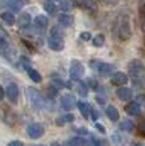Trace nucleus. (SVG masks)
Masks as SVG:
<instances>
[{
	"instance_id": "f257e3e1",
	"label": "nucleus",
	"mask_w": 145,
	"mask_h": 146,
	"mask_svg": "<svg viewBox=\"0 0 145 146\" xmlns=\"http://www.w3.org/2000/svg\"><path fill=\"white\" fill-rule=\"evenodd\" d=\"M116 33L120 41H129L131 37V23L129 15H121L116 24Z\"/></svg>"
},
{
	"instance_id": "f03ea898",
	"label": "nucleus",
	"mask_w": 145,
	"mask_h": 146,
	"mask_svg": "<svg viewBox=\"0 0 145 146\" xmlns=\"http://www.w3.org/2000/svg\"><path fill=\"white\" fill-rule=\"evenodd\" d=\"M65 46L64 42V32L60 29V27H54L51 29L49 37V47L52 51H61Z\"/></svg>"
},
{
	"instance_id": "7ed1b4c3",
	"label": "nucleus",
	"mask_w": 145,
	"mask_h": 146,
	"mask_svg": "<svg viewBox=\"0 0 145 146\" xmlns=\"http://www.w3.org/2000/svg\"><path fill=\"white\" fill-rule=\"evenodd\" d=\"M26 95H27V98H28V100L36 107V108L43 109V108H47V107H49V103L42 98V95H41L40 92H38L36 88H33V86H28V88L26 89Z\"/></svg>"
},
{
	"instance_id": "20e7f679",
	"label": "nucleus",
	"mask_w": 145,
	"mask_h": 146,
	"mask_svg": "<svg viewBox=\"0 0 145 146\" xmlns=\"http://www.w3.org/2000/svg\"><path fill=\"white\" fill-rule=\"evenodd\" d=\"M127 67H129V71H130L131 76L135 78V79H139V78H141V75H143L144 71H145L144 64L141 62V61H139V60L130 61L129 65H127Z\"/></svg>"
},
{
	"instance_id": "39448f33",
	"label": "nucleus",
	"mask_w": 145,
	"mask_h": 146,
	"mask_svg": "<svg viewBox=\"0 0 145 146\" xmlns=\"http://www.w3.org/2000/svg\"><path fill=\"white\" fill-rule=\"evenodd\" d=\"M5 94L7 98L12 104H17L18 103V98H19V88L15 83H9L5 88Z\"/></svg>"
},
{
	"instance_id": "423d86ee",
	"label": "nucleus",
	"mask_w": 145,
	"mask_h": 146,
	"mask_svg": "<svg viewBox=\"0 0 145 146\" xmlns=\"http://www.w3.org/2000/svg\"><path fill=\"white\" fill-rule=\"evenodd\" d=\"M84 74V66L78 60H72L70 64V78L71 80H79Z\"/></svg>"
},
{
	"instance_id": "0eeeda50",
	"label": "nucleus",
	"mask_w": 145,
	"mask_h": 146,
	"mask_svg": "<svg viewBox=\"0 0 145 146\" xmlns=\"http://www.w3.org/2000/svg\"><path fill=\"white\" fill-rule=\"evenodd\" d=\"M89 64H90V66L93 67L94 70H97V71H98L99 74H102V75H110L111 72H112V70H113V65L107 64V62H101V61L93 60V61H90Z\"/></svg>"
},
{
	"instance_id": "6e6552de",
	"label": "nucleus",
	"mask_w": 145,
	"mask_h": 146,
	"mask_svg": "<svg viewBox=\"0 0 145 146\" xmlns=\"http://www.w3.org/2000/svg\"><path fill=\"white\" fill-rule=\"evenodd\" d=\"M45 133V127L40 123H32L27 127V135L31 139H40Z\"/></svg>"
},
{
	"instance_id": "1a4fd4ad",
	"label": "nucleus",
	"mask_w": 145,
	"mask_h": 146,
	"mask_svg": "<svg viewBox=\"0 0 145 146\" xmlns=\"http://www.w3.org/2000/svg\"><path fill=\"white\" fill-rule=\"evenodd\" d=\"M76 5L89 13H96L98 10V5L94 0H75Z\"/></svg>"
},
{
	"instance_id": "9d476101",
	"label": "nucleus",
	"mask_w": 145,
	"mask_h": 146,
	"mask_svg": "<svg viewBox=\"0 0 145 146\" xmlns=\"http://www.w3.org/2000/svg\"><path fill=\"white\" fill-rule=\"evenodd\" d=\"M61 106L65 111H71L75 106H76V99L72 94H65L61 98Z\"/></svg>"
},
{
	"instance_id": "9b49d317",
	"label": "nucleus",
	"mask_w": 145,
	"mask_h": 146,
	"mask_svg": "<svg viewBox=\"0 0 145 146\" xmlns=\"http://www.w3.org/2000/svg\"><path fill=\"white\" fill-rule=\"evenodd\" d=\"M127 81H129V78H127V75L125 74V72H122V71L115 72V74L112 75V78H111V83H112L113 85H116V86L125 85Z\"/></svg>"
},
{
	"instance_id": "f8f14e48",
	"label": "nucleus",
	"mask_w": 145,
	"mask_h": 146,
	"mask_svg": "<svg viewBox=\"0 0 145 146\" xmlns=\"http://www.w3.org/2000/svg\"><path fill=\"white\" fill-rule=\"evenodd\" d=\"M125 111L129 116H132V117H138L140 116L141 113V106L139 104L138 102H130L125 106Z\"/></svg>"
},
{
	"instance_id": "ddd939ff",
	"label": "nucleus",
	"mask_w": 145,
	"mask_h": 146,
	"mask_svg": "<svg viewBox=\"0 0 145 146\" xmlns=\"http://www.w3.org/2000/svg\"><path fill=\"white\" fill-rule=\"evenodd\" d=\"M47 24H49V19H47V17H45V15H37L36 17V19H35V26H36V29L40 33H42L46 31V28H47Z\"/></svg>"
},
{
	"instance_id": "4468645a",
	"label": "nucleus",
	"mask_w": 145,
	"mask_h": 146,
	"mask_svg": "<svg viewBox=\"0 0 145 146\" xmlns=\"http://www.w3.org/2000/svg\"><path fill=\"white\" fill-rule=\"evenodd\" d=\"M116 95L121 100H129V99L132 98V90H131L130 88H125V86H122V88H118L116 90Z\"/></svg>"
},
{
	"instance_id": "2eb2a0df",
	"label": "nucleus",
	"mask_w": 145,
	"mask_h": 146,
	"mask_svg": "<svg viewBox=\"0 0 145 146\" xmlns=\"http://www.w3.org/2000/svg\"><path fill=\"white\" fill-rule=\"evenodd\" d=\"M106 114H107V117L112 121V122H117L120 118L118 111H117V108L113 106H108L107 108H106Z\"/></svg>"
},
{
	"instance_id": "dca6fc26",
	"label": "nucleus",
	"mask_w": 145,
	"mask_h": 146,
	"mask_svg": "<svg viewBox=\"0 0 145 146\" xmlns=\"http://www.w3.org/2000/svg\"><path fill=\"white\" fill-rule=\"evenodd\" d=\"M78 108H79V112L82 113V116L84 118H89V116L92 113V108L87 102H79L78 103Z\"/></svg>"
},
{
	"instance_id": "f3484780",
	"label": "nucleus",
	"mask_w": 145,
	"mask_h": 146,
	"mask_svg": "<svg viewBox=\"0 0 145 146\" xmlns=\"http://www.w3.org/2000/svg\"><path fill=\"white\" fill-rule=\"evenodd\" d=\"M31 24V15L28 13H23L21 14V17L18 18V26L19 28H22V29H24V28L29 27Z\"/></svg>"
},
{
	"instance_id": "a211bd4d",
	"label": "nucleus",
	"mask_w": 145,
	"mask_h": 146,
	"mask_svg": "<svg viewBox=\"0 0 145 146\" xmlns=\"http://www.w3.org/2000/svg\"><path fill=\"white\" fill-rule=\"evenodd\" d=\"M59 23L63 27H70L74 23V18L71 15H68V14H61L59 17Z\"/></svg>"
},
{
	"instance_id": "6ab92c4d",
	"label": "nucleus",
	"mask_w": 145,
	"mask_h": 146,
	"mask_svg": "<svg viewBox=\"0 0 145 146\" xmlns=\"http://www.w3.org/2000/svg\"><path fill=\"white\" fill-rule=\"evenodd\" d=\"M26 4V0H9V8L13 12H19Z\"/></svg>"
},
{
	"instance_id": "aec40b11",
	"label": "nucleus",
	"mask_w": 145,
	"mask_h": 146,
	"mask_svg": "<svg viewBox=\"0 0 145 146\" xmlns=\"http://www.w3.org/2000/svg\"><path fill=\"white\" fill-rule=\"evenodd\" d=\"M27 72H28V76L32 81H35V83H37V84L42 81V76H41V74L37 71V70H35V69L31 67V69L27 70Z\"/></svg>"
},
{
	"instance_id": "412c9836",
	"label": "nucleus",
	"mask_w": 145,
	"mask_h": 146,
	"mask_svg": "<svg viewBox=\"0 0 145 146\" xmlns=\"http://www.w3.org/2000/svg\"><path fill=\"white\" fill-rule=\"evenodd\" d=\"M1 19L4 23H7L8 26H13V24L15 23V17L13 13L10 12H4L1 14Z\"/></svg>"
},
{
	"instance_id": "4be33fe9",
	"label": "nucleus",
	"mask_w": 145,
	"mask_h": 146,
	"mask_svg": "<svg viewBox=\"0 0 145 146\" xmlns=\"http://www.w3.org/2000/svg\"><path fill=\"white\" fill-rule=\"evenodd\" d=\"M120 128H121L122 131H126V132H132L134 128H135V125H134L132 121L125 119V121H122V122L120 123Z\"/></svg>"
},
{
	"instance_id": "5701e85b",
	"label": "nucleus",
	"mask_w": 145,
	"mask_h": 146,
	"mask_svg": "<svg viewBox=\"0 0 145 146\" xmlns=\"http://www.w3.org/2000/svg\"><path fill=\"white\" fill-rule=\"evenodd\" d=\"M75 117L72 114H65V116H60L59 118H56V125L57 126H63L65 123H70L74 121Z\"/></svg>"
},
{
	"instance_id": "b1692460",
	"label": "nucleus",
	"mask_w": 145,
	"mask_h": 146,
	"mask_svg": "<svg viewBox=\"0 0 145 146\" xmlns=\"http://www.w3.org/2000/svg\"><path fill=\"white\" fill-rule=\"evenodd\" d=\"M68 146H89V145L82 137H75V139H71L70 141L68 142Z\"/></svg>"
},
{
	"instance_id": "393cba45",
	"label": "nucleus",
	"mask_w": 145,
	"mask_h": 146,
	"mask_svg": "<svg viewBox=\"0 0 145 146\" xmlns=\"http://www.w3.org/2000/svg\"><path fill=\"white\" fill-rule=\"evenodd\" d=\"M139 14L143 21V29L145 31V0H140L139 1Z\"/></svg>"
},
{
	"instance_id": "a878e982",
	"label": "nucleus",
	"mask_w": 145,
	"mask_h": 146,
	"mask_svg": "<svg viewBox=\"0 0 145 146\" xmlns=\"http://www.w3.org/2000/svg\"><path fill=\"white\" fill-rule=\"evenodd\" d=\"M104 41H106L104 36L103 35H97L96 37L92 40V43H93L94 47H102L103 44H104Z\"/></svg>"
},
{
	"instance_id": "bb28decb",
	"label": "nucleus",
	"mask_w": 145,
	"mask_h": 146,
	"mask_svg": "<svg viewBox=\"0 0 145 146\" xmlns=\"http://www.w3.org/2000/svg\"><path fill=\"white\" fill-rule=\"evenodd\" d=\"M56 8H57V4L56 3H52V1H47L45 3V10H46L49 14H54L56 12Z\"/></svg>"
},
{
	"instance_id": "cd10ccee",
	"label": "nucleus",
	"mask_w": 145,
	"mask_h": 146,
	"mask_svg": "<svg viewBox=\"0 0 145 146\" xmlns=\"http://www.w3.org/2000/svg\"><path fill=\"white\" fill-rule=\"evenodd\" d=\"M78 93H79L82 97H87V94H88V88H87V85H85V83H83V81H79L78 83Z\"/></svg>"
},
{
	"instance_id": "c85d7f7f",
	"label": "nucleus",
	"mask_w": 145,
	"mask_h": 146,
	"mask_svg": "<svg viewBox=\"0 0 145 146\" xmlns=\"http://www.w3.org/2000/svg\"><path fill=\"white\" fill-rule=\"evenodd\" d=\"M138 132L141 137H145V117H143L140 121H139L138 125Z\"/></svg>"
},
{
	"instance_id": "c756f323",
	"label": "nucleus",
	"mask_w": 145,
	"mask_h": 146,
	"mask_svg": "<svg viewBox=\"0 0 145 146\" xmlns=\"http://www.w3.org/2000/svg\"><path fill=\"white\" fill-rule=\"evenodd\" d=\"M47 95H49V98H54L57 95V88L56 86H49L47 88Z\"/></svg>"
},
{
	"instance_id": "7c9ffc66",
	"label": "nucleus",
	"mask_w": 145,
	"mask_h": 146,
	"mask_svg": "<svg viewBox=\"0 0 145 146\" xmlns=\"http://www.w3.org/2000/svg\"><path fill=\"white\" fill-rule=\"evenodd\" d=\"M60 8L63 10H69L71 8V3L69 1V0H61V3H60Z\"/></svg>"
},
{
	"instance_id": "2f4dec72",
	"label": "nucleus",
	"mask_w": 145,
	"mask_h": 146,
	"mask_svg": "<svg viewBox=\"0 0 145 146\" xmlns=\"http://www.w3.org/2000/svg\"><path fill=\"white\" fill-rule=\"evenodd\" d=\"M21 64L23 65L24 69H27V70L31 69V61L26 57V56H21Z\"/></svg>"
},
{
	"instance_id": "473e14b6",
	"label": "nucleus",
	"mask_w": 145,
	"mask_h": 146,
	"mask_svg": "<svg viewBox=\"0 0 145 146\" xmlns=\"http://www.w3.org/2000/svg\"><path fill=\"white\" fill-rule=\"evenodd\" d=\"M90 37H92V35L89 32H82L80 33V38H82L83 41H89Z\"/></svg>"
},
{
	"instance_id": "72a5a7b5",
	"label": "nucleus",
	"mask_w": 145,
	"mask_h": 146,
	"mask_svg": "<svg viewBox=\"0 0 145 146\" xmlns=\"http://www.w3.org/2000/svg\"><path fill=\"white\" fill-rule=\"evenodd\" d=\"M88 83H89V85H90L92 89H97V88H98V83H97V80L93 79V78H89Z\"/></svg>"
},
{
	"instance_id": "f704fd0d",
	"label": "nucleus",
	"mask_w": 145,
	"mask_h": 146,
	"mask_svg": "<svg viewBox=\"0 0 145 146\" xmlns=\"http://www.w3.org/2000/svg\"><path fill=\"white\" fill-rule=\"evenodd\" d=\"M136 102L139 103L140 106H145V95H138V98H136Z\"/></svg>"
},
{
	"instance_id": "c9c22d12",
	"label": "nucleus",
	"mask_w": 145,
	"mask_h": 146,
	"mask_svg": "<svg viewBox=\"0 0 145 146\" xmlns=\"http://www.w3.org/2000/svg\"><path fill=\"white\" fill-rule=\"evenodd\" d=\"M96 100H97V103H98V104L103 106V104L106 103V97H101V95H97V97H96Z\"/></svg>"
},
{
	"instance_id": "e433bc0d",
	"label": "nucleus",
	"mask_w": 145,
	"mask_h": 146,
	"mask_svg": "<svg viewBox=\"0 0 145 146\" xmlns=\"http://www.w3.org/2000/svg\"><path fill=\"white\" fill-rule=\"evenodd\" d=\"M8 146H24V144L22 141H18V140H14V141H10Z\"/></svg>"
},
{
	"instance_id": "4c0bfd02",
	"label": "nucleus",
	"mask_w": 145,
	"mask_h": 146,
	"mask_svg": "<svg viewBox=\"0 0 145 146\" xmlns=\"http://www.w3.org/2000/svg\"><path fill=\"white\" fill-rule=\"evenodd\" d=\"M96 128L99 131V132H102V133H106V128H104V126L101 125V123H96Z\"/></svg>"
},
{
	"instance_id": "58836bf2",
	"label": "nucleus",
	"mask_w": 145,
	"mask_h": 146,
	"mask_svg": "<svg viewBox=\"0 0 145 146\" xmlns=\"http://www.w3.org/2000/svg\"><path fill=\"white\" fill-rule=\"evenodd\" d=\"M75 131H76L78 133H80V135H87V133H88V130H87V128H84V127H82V128H76Z\"/></svg>"
},
{
	"instance_id": "ea45409f",
	"label": "nucleus",
	"mask_w": 145,
	"mask_h": 146,
	"mask_svg": "<svg viewBox=\"0 0 145 146\" xmlns=\"http://www.w3.org/2000/svg\"><path fill=\"white\" fill-rule=\"evenodd\" d=\"M102 3H104V4H107V5H115L118 0H101Z\"/></svg>"
},
{
	"instance_id": "a19ab883",
	"label": "nucleus",
	"mask_w": 145,
	"mask_h": 146,
	"mask_svg": "<svg viewBox=\"0 0 145 146\" xmlns=\"http://www.w3.org/2000/svg\"><path fill=\"white\" fill-rule=\"evenodd\" d=\"M54 83L57 85V88H61V86L64 85V83H63V80H60V79H57V78H54Z\"/></svg>"
},
{
	"instance_id": "79ce46f5",
	"label": "nucleus",
	"mask_w": 145,
	"mask_h": 146,
	"mask_svg": "<svg viewBox=\"0 0 145 146\" xmlns=\"http://www.w3.org/2000/svg\"><path fill=\"white\" fill-rule=\"evenodd\" d=\"M90 117H92V119H93V121H96L97 118H98V114H97V112H96V111H93V109H92Z\"/></svg>"
},
{
	"instance_id": "37998d69",
	"label": "nucleus",
	"mask_w": 145,
	"mask_h": 146,
	"mask_svg": "<svg viewBox=\"0 0 145 146\" xmlns=\"http://www.w3.org/2000/svg\"><path fill=\"white\" fill-rule=\"evenodd\" d=\"M99 146H108V144L106 141H103V140H101V144H99Z\"/></svg>"
},
{
	"instance_id": "c03bdc74",
	"label": "nucleus",
	"mask_w": 145,
	"mask_h": 146,
	"mask_svg": "<svg viewBox=\"0 0 145 146\" xmlns=\"http://www.w3.org/2000/svg\"><path fill=\"white\" fill-rule=\"evenodd\" d=\"M47 1H52V3H56L57 4V3H61V0H47Z\"/></svg>"
},
{
	"instance_id": "a18cd8bd",
	"label": "nucleus",
	"mask_w": 145,
	"mask_h": 146,
	"mask_svg": "<svg viewBox=\"0 0 145 146\" xmlns=\"http://www.w3.org/2000/svg\"><path fill=\"white\" fill-rule=\"evenodd\" d=\"M51 146H61V145L59 144V142H52V144H51Z\"/></svg>"
},
{
	"instance_id": "49530a36",
	"label": "nucleus",
	"mask_w": 145,
	"mask_h": 146,
	"mask_svg": "<svg viewBox=\"0 0 145 146\" xmlns=\"http://www.w3.org/2000/svg\"><path fill=\"white\" fill-rule=\"evenodd\" d=\"M35 146H45V145H35Z\"/></svg>"
}]
</instances>
